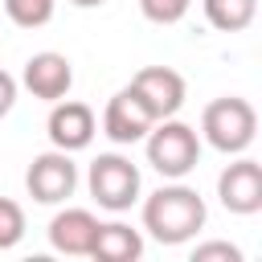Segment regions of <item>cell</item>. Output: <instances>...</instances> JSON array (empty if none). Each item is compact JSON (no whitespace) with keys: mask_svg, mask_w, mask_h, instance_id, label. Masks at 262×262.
I'll use <instances>...</instances> for the list:
<instances>
[{"mask_svg":"<svg viewBox=\"0 0 262 262\" xmlns=\"http://www.w3.org/2000/svg\"><path fill=\"white\" fill-rule=\"evenodd\" d=\"M205 201L188 184H164L143 201V229L160 246H180L196 237V229H205Z\"/></svg>","mask_w":262,"mask_h":262,"instance_id":"obj_1","label":"cell"},{"mask_svg":"<svg viewBox=\"0 0 262 262\" xmlns=\"http://www.w3.org/2000/svg\"><path fill=\"white\" fill-rule=\"evenodd\" d=\"M201 135L209 139V147H217L225 156H242L258 135V111L237 94L213 98L201 115Z\"/></svg>","mask_w":262,"mask_h":262,"instance_id":"obj_2","label":"cell"},{"mask_svg":"<svg viewBox=\"0 0 262 262\" xmlns=\"http://www.w3.org/2000/svg\"><path fill=\"white\" fill-rule=\"evenodd\" d=\"M143 139H147V164H151L160 176H168V180L188 176V172L196 168V160H201V135H196L188 123H180L176 115L151 123V131H147Z\"/></svg>","mask_w":262,"mask_h":262,"instance_id":"obj_3","label":"cell"},{"mask_svg":"<svg viewBox=\"0 0 262 262\" xmlns=\"http://www.w3.org/2000/svg\"><path fill=\"white\" fill-rule=\"evenodd\" d=\"M86 184H90V196L111 213H123L139 201V168L119 151L98 156L86 172Z\"/></svg>","mask_w":262,"mask_h":262,"instance_id":"obj_4","label":"cell"},{"mask_svg":"<svg viewBox=\"0 0 262 262\" xmlns=\"http://www.w3.org/2000/svg\"><path fill=\"white\" fill-rule=\"evenodd\" d=\"M25 188L37 205H61L66 196H74L78 188V164L70 160V151L53 147V151H41L29 172H25Z\"/></svg>","mask_w":262,"mask_h":262,"instance_id":"obj_5","label":"cell"},{"mask_svg":"<svg viewBox=\"0 0 262 262\" xmlns=\"http://www.w3.org/2000/svg\"><path fill=\"white\" fill-rule=\"evenodd\" d=\"M131 94L160 119H172L180 106H184V78L172 70V66H143L135 78H131Z\"/></svg>","mask_w":262,"mask_h":262,"instance_id":"obj_6","label":"cell"},{"mask_svg":"<svg viewBox=\"0 0 262 262\" xmlns=\"http://www.w3.org/2000/svg\"><path fill=\"white\" fill-rule=\"evenodd\" d=\"M217 196L229 213L237 217H250L262 209V164L242 156L233 164H225V172L217 176Z\"/></svg>","mask_w":262,"mask_h":262,"instance_id":"obj_7","label":"cell"},{"mask_svg":"<svg viewBox=\"0 0 262 262\" xmlns=\"http://www.w3.org/2000/svg\"><path fill=\"white\" fill-rule=\"evenodd\" d=\"M20 82H25V90H29L33 98H41V102H57V98H66L70 86H74V66H70L66 53L45 49V53H33V57L25 61Z\"/></svg>","mask_w":262,"mask_h":262,"instance_id":"obj_8","label":"cell"},{"mask_svg":"<svg viewBox=\"0 0 262 262\" xmlns=\"http://www.w3.org/2000/svg\"><path fill=\"white\" fill-rule=\"evenodd\" d=\"M49 143L61 147V151H82L90 147L94 131H98V119L86 102H74V98H57L53 111H49Z\"/></svg>","mask_w":262,"mask_h":262,"instance_id":"obj_9","label":"cell"},{"mask_svg":"<svg viewBox=\"0 0 262 262\" xmlns=\"http://www.w3.org/2000/svg\"><path fill=\"white\" fill-rule=\"evenodd\" d=\"M151 123H156V115L131 94V86H123V90L106 102V111H102V131H106V139H115V143H139V139L151 131Z\"/></svg>","mask_w":262,"mask_h":262,"instance_id":"obj_10","label":"cell"},{"mask_svg":"<svg viewBox=\"0 0 262 262\" xmlns=\"http://www.w3.org/2000/svg\"><path fill=\"white\" fill-rule=\"evenodd\" d=\"M94 233H98V217L90 209H61L49 221V246L70 258H90Z\"/></svg>","mask_w":262,"mask_h":262,"instance_id":"obj_11","label":"cell"},{"mask_svg":"<svg viewBox=\"0 0 262 262\" xmlns=\"http://www.w3.org/2000/svg\"><path fill=\"white\" fill-rule=\"evenodd\" d=\"M143 254V237L139 229L123 225V221H98V233H94V246H90V258L98 262H135Z\"/></svg>","mask_w":262,"mask_h":262,"instance_id":"obj_12","label":"cell"},{"mask_svg":"<svg viewBox=\"0 0 262 262\" xmlns=\"http://www.w3.org/2000/svg\"><path fill=\"white\" fill-rule=\"evenodd\" d=\"M205 4V20L221 33H242L254 25L258 0H201Z\"/></svg>","mask_w":262,"mask_h":262,"instance_id":"obj_13","label":"cell"},{"mask_svg":"<svg viewBox=\"0 0 262 262\" xmlns=\"http://www.w3.org/2000/svg\"><path fill=\"white\" fill-rule=\"evenodd\" d=\"M4 12L20 29H41L53 16V0H4Z\"/></svg>","mask_w":262,"mask_h":262,"instance_id":"obj_14","label":"cell"},{"mask_svg":"<svg viewBox=\"0 0 262 262\" xmlns=\"http://www.w3.org/2000/svg\"><path fill=\"white\" fill-rule=\"evenodd\" d=\"M25 237V209L8 196H0V250H12Z\"/></svg>","mask_w":262,"mask_h":262,"instance_id":"obj_15","label":"cell"},{"mask_svg":"<svg viewBox=\"0 0 262 262\" xmlns=\"http://www.w3.org/2000/svg\"><path fill=\"white\" fill-rule=\"evenodd\" d=\"M188 4H192V0H139L143 16H147L151 25H176V20L188 12Z\"/></svg>","mask_w":262,"mask_h":262,"instance_id":"obj_16","label":"cell"},{"mask_svg":"<svg viewBox=\"0 0 262 262\" xmlns=\"http://www.w3.org/2000/svg\"><path fill=\"white\" fill-rule=\"evenodd\" d=\"M192 262H242V250L233 242H201L192 250Z\"/></svg>","mask_w":262,"mask_h":262,"instance_id":"obj_17","label":"cell"},{"mask_svg":"<svg viewBox=\"0 0 262 262\" xmlns=\"http://www.w3.org/2000/svg\"><path fill=\"white\" fill-rule=\"evenodd\" d=\"M12 102H16V78L8 70H0V119L12 111Z\"/></svg>","mask_w":262,"mask_h":262,"instance_id":"obj_18","label":"cell"},{"mask_svg":"<svg viewBox=\"0 0 262 262\" xmlns=\"http://www.w3.org/2000/svg\"><path fill=\"white\" fill-rule=\"evenodd\" d=\"M70 4H78V8H98V4H106V0H70Z\"/></svg>","mask_w":262,"mask_h":262,"instance_id":"obj_19","label":"cell"}]
</instances>
